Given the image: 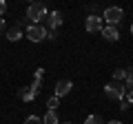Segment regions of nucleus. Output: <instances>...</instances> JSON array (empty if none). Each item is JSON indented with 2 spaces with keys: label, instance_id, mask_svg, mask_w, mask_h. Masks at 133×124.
<instances>
[{
  "label": "nucleus",
  "instance_id": "obj_1",
  "mask_svg": "<svg viewBox=\"0 0 133 124\" xmlns=\"http://www.w3.org/2000/svg\"><path fill=\"white\" fill-rule=\"evenodd\" d=\"M27 20L31 24H40L42 20H47V7L42 2H31L27 9Z\"/></svg>",
  "mask_w": 133,
  "mask_h": 124
},
{
  "label": "nucleus",
  "instance_id": "obj_2",
  "mask_svg": "<svg viewBox=\"0 0 133 124\" xmlns=\"http://www.w3.org/2000/svg\"><path fill=\"white\" fill-rule=\"evenodd\" d=\"M104 93H107V98L109 100H113V102H122L124 100V93H127V89H124V84H120V82H109V84L104 86Z\"/></svg>",
  "mask_w": 133,
  "mask_h": 124
},
{
  "label": "nucleus",
  "instance_id": "obj_3",
  "mask_svg": "<svg viewBox=\"0 0 133 124\" xmlns=\"http://www.w3.org/2000/svg\"><path fill=\"white\" fill-rule=\"evenodd\" d=\"M24 36H27L31 42H42L47 38V29L42 24H27L24 27Z\"/></svg>",
  "mask_w": 133,
  "mask_h": 124
},
{
  "label": "nucleus",
  "instance_id": "obj_4",
  "mask_svg": "<svg viewBox=\"0 0 133 124\" xmlns=\"http://www.w3.org/2000/svg\"><path fill=\"white\" fill-rule=\"evenodd\" d=\"M102 18L107 20V24H109V27H118L120 20L124 18V11L120 9V7H109V9H104Z\"/></svg>",
  "mask_w": 133,
  "mask_h": 124
},
{
  "label": "nucleus",
  "instance_id": "obj_5",
  "mask_svg": "<svg viewBox=\"0 0 133 124\" xmlns=\"http://www.w3.org/2000/svg\"><path fill=\"white\" fill-rule=\"evenodd\" d=\"M84 29L89 33H95V31H102V18L100 16H89L84 20Z\"/></svg>",
  "mask_w": 133,
  "mask_h": 124
},
{
  "label": "nucleus",
  "instance_id": "obj_6",
  "mask_svg": "<svg viewBox=\"0 0 133 124\" xmlns=\"http://www.w3.org/2000/svg\"><path fill=\"white\" fill-rule=\"evenodd\" d=\"M47 24L51 31H58V27L62 24V13L60 11H51V13H47Z\"/></svg>",
  "mask_w": 133,
  "mask_h": 124
},
{
  "label": "nucleus",
  "instance_id": "obj_7",
  "mask_svg": "<svg viewBox=\"0 0 133 124\" xmlns=\"http://www.w3.org/2000/svg\"><path fill=\"white\" fill-rule=\"evenodd\" d=\"M102 36H104V40H109V42H118L120 40V31H118V27H102Z\"/></svg>",
  "mask_w": 133,
  "mask_h": 124
},
{
  "label": "nucleus",
  "instance_id": "obj_8",
  "mask_svg": "<svg viewBox=\"0 0 133 124\" xmlns=\"http://www.w3.org/2000/svg\"><path fill=\"white\" fill-rule=\"evenodd\" d=\"M71 89H73V84H71L69 80H60V82H56V93H53V95H56V98H62V95H66Z\"/></svg>",
  "mask_w": 133,
  "mask_h": 124
},
{
  "label": "nucleus",
  "instance_id": "obj_9",
  "mask_svg": "<svg viewBox=\"0 0 133 124\" xmlns=\"http://www.w3.org/2000/svg\"><path fill=\"white\" fill-rule=\"evenodd\" d=\"M22 24H14V27H9L7 29V40H9V42H16V40H20L22 38Z\"/></svg>",
  "mask_w": 133,
  "mask_h": 124
},
{
  "label": "nucleus",
  "instance_id": "obj_10",
  "mask_svg": "<svg viewBox=\"0 0 133 124\" xmlns=\"http://www.w3.org/2000/svg\"><path fill=\"white\" fill-rule=\"evenodd\" d=\"M18 98H20L22 102H31L33 98H36V93H33V91L29 89V86H22V89L18 91Z\"/></svg>",
  "mask_w": 133,
  "mask_h": 124
},
{
  "label": "nucleus",
  "instance_id": "obj_11",
  "mask_svg": "<svg viewBox=\"0 0 133 124\" xmlns=\"http://www.w3.org/2000/svg\"><path fill=\"white\" fill-rule=\"evenodd\" d=\"M42 124H60V122H58L56 111H47V113H44V118H42Z\"/></svg>",
  "mask_w": 133,
  "mask_h": 124
},
{
  "label": "nucleus",
  "instance_id": "obj_12",
  "mask_svg": "<svg viewBox=\"0 0 133 124\" xmlns=\"http://www.w3.org/2000/svg\"><path fill=\"white\" fill-rule=\"evenodd\" d=\"M58 106H60V98L51 95V98H49V100H47V109H49V111H56Z\"/></svg>",
  "mask_w": 133,
  "mask_h": 124
},
{
  "label": "nucleus",
  "instance_id": "obj_13",
  "mask_svg": "<svg viewBox=\"0 0 133 124\" xmlns=\"http://www.w3.org/2000/svg\"><path fill=\"white\" fill-rule=\"evenodd\" d=\"M124 89H133V71L131 69L124 73Z\"/></svg>",
  "mask_w": 133,
  "mask_h": 124
},
{
  "label": "nucleus",
  "instance_id": "obj_14",
  "mask_svg": "<svg viewBox=\"0 0 133 124\" xmlns=\"http://www.w3.org/2000/svg\"><path fill=\"white\" fill-rule=\"evenodd\" d=\"M84 124H104V120L100 118V115H87V120H84Z\"/></svg>",
  "mask_w": 133,
  "mask_h": 124
},
{
  "label": "nucleus",
  "instance_id": "obj_15",
  "mask_svg": "<svg viewBox=\"0 0 133 124\" xmlns=\"http://www.w3.org/2000/svg\"><path fill=\"white\" fill-rule=\"evenodd\" d=\"M29 89H31L33 93H38V91H42V80H38V78H36V80L31 82V86H29Z\"/></svg>",
  "mask_w": 133,
  "mask_h": 124
},
{
  "label": "nucleus",
  "instance_id": "obj_16",
  "mask_svg": "<svg viewBox=\"0 0 133 124\" xmlns=\"http://www.w3.org/2000/svg\"><path fill=\"white\" fill-rule=\"evenodd\" d=\"M24 124H42V120H40L38 115H29V118L24 120Z\"/></svg>",
  "mask_w": 133,
  "mask_h": 124
},
{
  "label": "nucleus",
  "instance_id": "obj_17",
  "mask_svg": "<svg viewBox=\"0 0 133 124\" xmlns=\"http://www.w3.org/2000/svg\"><path fill=\"white\" fill-rule=\"evenodd\" d=\"M124 73H127V69H115V71H113L115 82H118V80H124Z\"/></svg>",
  "mask_w": 133,
  "mask_h": 124
},
{
  "label": "nucleus",
  "instance_id": "obj_18",
  "mask_svg": "<svg viewBox=\"0 0 133 124\" xmlns=\"http://www.w3.org/2000/svg\"><path fill=\"white\" fill-rule=\"evenodd\" d=\"M124 100H127L129 104H133V89H129L127 93H124Z\"/></svg>",
  "mask_w": 133,
  "mask_h": 124
},
{
  "label": "nucleus",
  "instance_id": "obj_19",
  "mask_svg": "<svg viewBox=\"0 0 133 124\" xmlns=\"http://www.w3.org/2000/svg\"><path fill=\"white\" fill-rule=\"evenodd\" d=\"M5 11H7V2H5V0H0V16H5Z\"/></svg>",
  "mask_w": 133,
  "mask_h": 124
},
{
  "label": "nucleus",
  "instance_id": "obj_20",
  "mask_svg": "<svg viewBox=\"0 0 133 124\" xmlns=\"http://www.w3.org/2000/svg\"><path fill=\"white\" fill-rule=\"evenodd\" d=\"M42 75H44V69H36V78H38V80H42Z\"/></svg>",
  "mask_w": 133,
  "mask_h": 124
},
{
  "label": "nucleus",
  "instance_id": "obj_21",
  "mask_svg": "<svg viewBox=\"0 0 133 124\" xmlns=\"http://www.w3.org/2000/svg\"><path fill=\"white\" fill-rule=\"evenodd\" d=\"M47 38H49V40H56V38H58V31H49Z\"/></svg>",
  "mask_w": 133,
  "mask_h": 124
},
{
  "label": "nucleus",
  "instance_id": "obj_22",
  "mask_svg": "<svg viewBox=\"0 0 133 124\" xmlns=\"http://www.w3.org/2000/svg\"><path fill=\"white\" fill-rule=\"evenodd\" d=\"M120 109L127 111V109H129V102H127V100H122V102H120Z\"/></svg>",
  "mask_w": 133,
  "mask_h": 124
},
{
  "label": "nucleus",
  "instance_id": "obj_23",
  "mask_svg": "<svg viewBox=\"0 0 133 124\" xmlns=\"http://www.w3.org/2000/svg\"><path fill=\"white\" fill-rule=\"evenodd\" d=\"M89 11H91V16H95V13H98V7H95V5H89Z\"/></svg>",
  "mask_w": 133,
  "mask_h": 124
},
{
  "label": "nucleus",
  "instance_id": "obj_24",
  "mask_svg": "<svg viewBox=\"0 0 133 124\" xmlns=\"http://www.w3.org/2000/svg\"><path fill=\"white\" fill-rule=\"evenodd\" d=\"M0 33H5V20H0Z\"/></svg>",
  "mask_w": 133,
  "mask_h": 124
},
{
  "label": "nucleus",
  "instance_id": "obj_25",
  "mask_svg": "<svg viewBox=\"0 0 133 124\" xmlns=\"http://www.w3.org/2000/svg\"><path fill=\"white\" fill-rule=\"evenodd\" d=\"M107 124H122L120 120H111V122H107Z\"/></svg>",
  "mask_w": 133,
  "mask_h": 124
},
{
  "label": "nucleus",
  "instance_id": "obj_26",
  "mask_svg": "<svg viewBox=\"0 0 133 124\" xmlns=\"http://www.w3.org/2000/svg\"><path fill=\"white\" fill-rule=\"evenodd\" d=\"M131 33H133V24H131Z\"/></svg>",
  "mask_w": 133,
  "mask_h": 124
},
{
  "label": "nucleus",
  "instance_id": "obj_27",
  "mask_svg": "<svg viewBox=\"0 0 133 124\" xmlns=\"http://www.w3.org/2000/svg\"><path fill=\"white\" fill-rule=\"evenodd\" d=\"M62 124H69V122H62Z\"/></svg>",
  "mask_w": 133,
  "mask_h": 124
}]
</instances>
